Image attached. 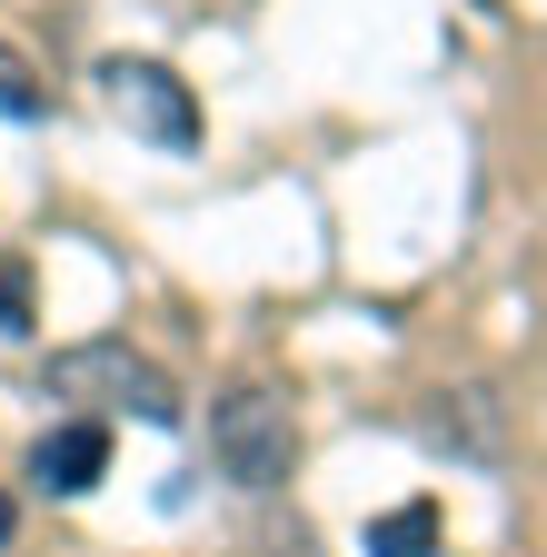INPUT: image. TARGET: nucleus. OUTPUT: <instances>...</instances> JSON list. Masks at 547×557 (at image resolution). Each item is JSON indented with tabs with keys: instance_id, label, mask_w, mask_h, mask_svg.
<instances>
[{
	"instance_id": "nucleus-5",
	"label": "nucleus",
	"mask_w": 547,
	"mask_h": 557,
	"mask_svg": "<svg viewBox=\"0 0 547 557\" xmlns=\"http://www.w3.org/2000/svg\"><path fill=\"white\" fill-rule=\"evenodd\" d=\"M419 438L448 448V458H498V398L488 388H438L419 408Z\"/></svg>"
},
{
	"instance_id": "nucleus-8",
	"label": "nucleus",
	"mask_w": 547,
	"mask_h": 557,
	"mask_svg": "<svg viewBox=\"0 0 547 557\" xmlns=\"http://www.w3.org/2000/svg\"><path fill=\"white\" fill-rule=\"evenodd\" d=\"M0 338H30V259H0Z\"/></svg>"
},
{
	"instance_id": "nucleus-4",
	"label": "nucleus",
	"mask_w": 547,
	"mask_h": 557,
	"mask_svg": "<svg viewBox=\"0 0 547 557\" xmlns=\"http://www.w3.org/2000/svg\"><path fill=\"white\" fill-rule=\"evenodd\" d=\"M100 478H110V429L100 418H71V429H50L30 448V487L40 498H90Z\"/></svg>"
},
{
	"instance_id": "nucleus-2",
	"label": "nucleus",
	"mask_w": 547,
	"mask_h": 557,
	"mask_svg": "<svg viewBox=\"0 0 547 557\" xmlns=\"http://www.w3.org/2000/svg\"><path fill=\"white\" fill-rule=\"evenodd\" d=\"M210 458H220L229 487H279L299 468V418H289V398L279 388H229L210 408Z\"/></svg>"
},
{
	"instance_id": "nucleus-9",
	"label": "nucleus",
	"mask_w": 547,
	"mask_h": 557,
	"mask_svg": "<svg viewBox=\"0 0 547 557\" xmlns=\"http://www.w3.org/2000/svg\"><path fill=\"white\" fill-rule=\"evenodd\" d=\"M0 547H11V498H0Z\"/></svg>"
},
{
	"instance_id": "nucleus-1",
	"label": "nucleus",
	"mask_w": 547,
	"mask_h": 557,
	"mask_svg": "<svg viewBox=\"0 0 547 557\" xmlns=\"http://www.w3.org/2000/svg\"><path fill=\"white\" fill-rule=\"evenodd\" d=\"M50 398H80L100 418H150V429H170L179 418V388L160 359H140L129 338H80V348H60L50 359Z\"/></svg>"
},
{
	"instance_id": "nucleus-6",
	"label": "nucleus",
	"mask_w": 547,
	"mask_h": 557,
	"mask_svg": "<svg viewBox=\"0 0 547 557\" xmlns=\"http://www.w3.org/2000/svg\"><path fill=\"white\" fill-rule=\"evenodd\" d=\"M369 557H438V508H428V498H408V508L369 518Z\"/></svg>"
},
{
	"instance_id": "nucleus-3",
	"label": "nucleus",
	"mask_w": 547,
	"mask_h": 557,
	"mask_svg": "<svg viewBox=\"0 0 547 557\" xmlns=\"http://www.w3.org/2000/svg\"><path fill=\"white\" fill-rule=\"evenodd\" d=\"M100 100L120 110V129L129 139H150V150H170V160H189L199 150V100H189V81L170 60H100Z\"/></svg>"
},
{
	"instance_id": "nucleus-7",
	"label": "nucleus",
	"mask_w": 547,
	"mask_h": 557,
	"mask_svg": "<svg viewBox=\"0 0 547 557\" xmlns=\"http://www.w3.org/2000/svg\"><path fill=\"white\" fill-rule=\"evenodd\" d=\"M0 120H50V81H40L11 40H0Z\"/></svg>"
}]
</instances>
